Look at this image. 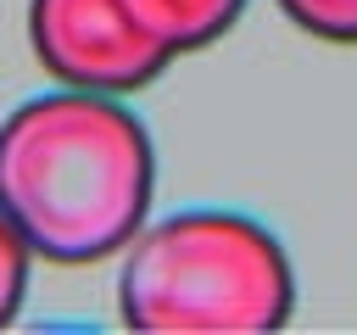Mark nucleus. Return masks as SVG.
<instances>
[{
    "instance_id": "1",
    "label": "nucleus",
    "mask_w": 357,
    "mask_h": 335,
    "mask_svg": "<svg viewBox=\"0 0 357 335\" xmlns=\"http://www.w3.org/2000/svg\"><path fill=\"white\" fill-rule=\"evenodd\" d=\"M151 190V134L117 95L61 84L0 117V212L45 262L117 257L145 229Z\"/></svg>"
},
{
    "instance_id": "2",
    "label": "nucleus",
    "mask_w": 357,
    "mask_h": 335,
    "mask_svg": "<svg viewBox=\"0 0 357 335\" xmlns=\"http://www.w3.org/2000/svg\"><path fill=\"white\" fill-rule=\"evenodd\" d=\"M296 313L284 240L223 207H190L145 223L123 246L117 318L151 335H262Z\"/></svg>"
},
{
    "instance_id": "3",
    "label": "nucleus",
    "mask_w": 357,
    "mask_h": 335,
    "mask_svg": "<svg viewBox=\"0 0 357 335\" xmlns=\"http://www.w3.org/2000/svg\"><path fill=\"white\" fill-rule=\"evenodd\" d=\"M28 45L56 84L100 95L145 89L173 61L128 0H28Z\"/></svg>"
},
{
    "instance_id": "4",
    "label": "nucleus",
    "mask_w": 357,
    "mask_h": 335,
    "mask_svg": "<svg viewBox=\"0 0 357 335\" xmlns=\"http://www.w3.org/2000/svg\"><path fill=\"white\" fill-rule=\"evenodd\" d=\"M128 6L162 45H173V56L223 39L245 11V0H128Z\"/></svg>"
},
{
    "instance_id": "5",
    "label": "nucleus",
    "mask_w": 357,
    "mask_h": 335,
    "mask_svg": "<svg viewBox=\"0 0 357 335\" xmlns=\"http://www.w3.org/2000/svg\"><path fill=\"white\" fill-rule=\"evenodd\" d=\"M279 11L329 45H357V0H279Z\"/></svg>"
},
{
    "instance_id": "6",
    "label": "nucleus",
    "mask_w": 357,
    "mask_h": 335,
    "mask_svg": "<svg viewBox=\"0 0 357 335\" xmlns=\"http://www.w3.org/2000/svg\"><path fill=\"white\" fill-rule=\"evenodd\" d=\"M28 268H33V251H28V240L17 234V223L0 212V329L17 324V313H22Z\"/></svg>"
}]
</instances>
